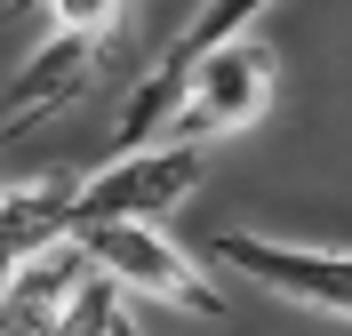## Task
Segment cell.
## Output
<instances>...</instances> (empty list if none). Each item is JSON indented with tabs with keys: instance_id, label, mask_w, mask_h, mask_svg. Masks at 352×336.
Here are the masks:
<instances>
[{
	"instance_id": "obj_1",
	"label": "cell",
	"mask_w": 352,
	"mask_h": 336,
	"mask_svg": "<svg viewBox=\"0 0 352 336\" xmlns=\"http://www.w3.org/2000/svg\"><path fill=\"white\" fill-rule=\"evenodd\" d=\"M280 96V56L264 32L200 48L192 65H176L168 80H136L112 128V153H144V144H217V136L256 128Z\"/></svg>"
},
{
	"instance_id": "obj_2",
	"label": "cell",
	"mask_w": 352,
	"mask_h": 336,
	"mask_svg": "<svg viewBox=\"0 0 352 336\" xmlns=\"http://www.w3.org/2000/svg\"><path fill=\"white\" fill-rule=\"evenodd\" d=\"M120 320V289L88 265L72 240L24 256L0 280V336H112Z\"/></svg>"
},
{
	"instance_id": "obj_3",
	"label": "cell",
	"mask_w": 352,
	"mask_h": 336,
	"mask_svg": "<svg viewBox=\"0 0 352 336\" xmlns=\"http://www.w3.org/2000/svg\"><path fill=\"white\" fill-rule=\"evenodd\" d=\"M72 248H80V256L104 272L120 296H144V304H168V313H192V320H217V313H224V296H217V280H208V265H200L192 248H176L153 216L80 224V232H72Z\"/></svg>"
},
{
	"instance_id": "obj_4",
	"label": "cell",
	"mask_w": 352,
	"mask_h": 336,
	"mask_svg": "<svg viewBox=\"0 0 352 336\" xmlns=\"http://www.w3.org/2000/svg\"><path fill=\"white\" fill-rule=\"evenodd\" d=\"M208 256H217L224 272L256 280V289H272L280 304L352 320V248L280 240V232H256V224H217V232H208Z\"/></svg>"
},
{
	"instance_id": "obj_5",
	"label": "cell",
	"mask_w": 352,
	"mask_h": 336,
	"mask_svg": "<svg viewBox=\"0 0 352 336\" xmlns=\"http://www.w3.org/2000/svg\"><path fill=\"white\" fill-rule=\"evenodd\" d=\"M272 8V0H200L192 16H184V32H176L168 48H160L153 65H144V80H168L176 65H192L200 48H217V41H241V32H256V16Z\"/></svg>"
},
{
	"instance_id": "obj_6",
	"label": "cell",
	"mask_w": 352,
	"mask_h": 336,
	"mask_svg": "<svg viewBox=\"0 0 352 336\" xmlns=\"http://www.w3.org/2000/svg\"><path fill=\"white\" fill-rule=\"evenodd\" d=\"M112 336H136V328H112Z\"/></svg>"
}]
</instances>
